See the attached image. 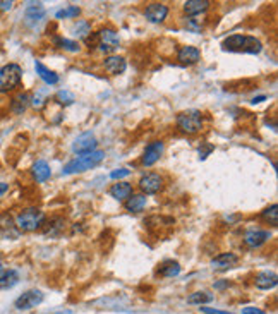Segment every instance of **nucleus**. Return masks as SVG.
<instances>
[{"label": "nucleus", "mask_w": 278, "mask_h": 314, "mask_svg": "<svg viewBox=\"0 0 278 314\" xmlns=\"http://www.w3.org/2000/svg\"><path fill=\"white\" fill-rule=\"evenodd\" d=\"M222 48L225 52H237V53H259L261 52V42L254 37H246V34H232L222 43Z\"/></svg>", "instance_id": "nucleus-1"}, {"label": "nucleus", "mask_w": 278, "mask_h": 314, "mask_svg": "<svg viewBox=\"0 0 278 314\" xmlns=\"http://www.w3.org/2000/svg\"><path fill=\"white\" fill-rule=\"evenodd\" d=\"M105 158V153L100 150H95L93 153L88 155H81L78 158L71 160L69 163L64 167V173H81L86 172V170L96 167L98 163H101V160Z\"/></svg>", "instance_id": "nucleus-2"}, {"label": "nucleus", "mask_w": 278, "mask_h": 314, "mask_svg": "<svg viewBox=\"0 0 278 314\" xmlns=\"http://www.w3.org/2000/svg\"><path fill=\"white\" fill-rule=\"evenodd\" d=\"M45 213L38 208H28L22 210L16 218V225L24 232H33L43 225Z\"/></svg>", "instance_id": "nucleus-3"}, {"label": "nucleus", "mask_w": 278, "mask_h": 314, "mask_svg": "<svg viewBox=\"0 0 278 314\" xmlns=\"http://www.w3.org/2000/svg\"><path fill=\"white\" fill-rule=\"evenodd\" d=\"M22 69L17 64H7L0 69V93H9L21 84Z\"/></svg>", "instance_id": "nucleus-4"}, {"label": "nucleus", "mask_w": 278, "mask_h": 314, "mask_svg": "<svg viewBox=\"0 0 278 314\" xmlns=\"http://www.w3.org/2000/svg\"><path fill=\"white\" fill-rule=\"evenodd\" d=\"M177 127L184 134H196L203 127V114L199 110H186L177 115Z\"/></svg>", "instance_id": "nucleus-5"}, {"label": "nucleus", "mask_w": 278, "mask_h": 314, "mask_svg": "<svg viewBox=\"0 0 278 314\" xmlns=\"http://www.w3.org/2000/svg\"><path fill=\"white\" fill-rule=\"evenodd\" d=\"M96 43H98V48L105 53H110L114 50L119 48V43H120V38H119V33L115 29H110V28H103L96 33Z\"/></svg>", "instance_id": "nucleus-6"}, {"label": "nucleus", "mask_w": 278, "mask_h": 314, "mask_svg": "<svg viewBox=\"0 0 278 314\" xmlns=\"http://www.w3.org/2000/svg\"><path fill=\"white\" fill-rule=\"evenodd\" d=\"M42 302H43V294L40 292V290H28V292H24L21 297H17L16 309H19V311H28V309L37 307L38 304H42Z\"/></svg>", "instance_id": "nucleus-7"}, {"label": "nucleus", "mask_w": 278, "mask_h": 314, "mask_svg": "<svg viewBox=\"0 0 278 314\" xmlns=\"http://www.w3.org/2000/svg\"><path fill=\"white\" fill-rule=\"evenodd\" d=\"M96 148V139L93 136L91 132H84L76 139L74 145H73V151L74 153L81 155H88V153H93Z\"/></svg>", "instance_id": "nucleus-8"}, {"label": "nucleus", "mask_w": 278, "mask_h": 314, "mask_svg": "<svg viewBox=\"0 0 278 314\" xmlns=\"http://www.w3.org/2000/svg\"><path fill=\"white\" fill-rule=\"evenodd\" d=\"M139 187L146 194H156L161 187H163V179L158 173H146L145 177H141L139 181Z\"/></svg>", "instance_id": "nucleus-9"}, {"label": "nucleus", "mask_w": 278, "mask_h": 314, "mask_svg": "<svg viewBox=\"0 0 278 314\" xmlns=\"http://www.w3.org/2000/svg\"><path fill=\"white\" fill-rule=\"evenodd\" d=\"M237 261H239V258H237L235 254L222 253L212 259V268L215 271H227V270H230V268H234Z\"/></svg>", "instance_id": "nucleus-10"}, {"label": "nucleus", "mask_w": 278, "mask_h": 314, "mask_svg": "<svg viewBox=\"0 0 278 314\" xmlns=\"http://www.w3.org/2000/svg\"><path fill=\"white\" fill-rule=\"evenodd\" d=\"M163 155V143L161 141H153L146 146L145 153H143V163L146 167H151L153 163L160 160V156Z\"/></svg>", "instance_id": "nucleus-11"}, {"label": "nucleus", "mask_w": 278, "mask_h": 314, "mask_svg": "<svg viewBox=\"0 0 278 314\" xmlns=\"http://www.w3.org/2000/svg\"><path fill=\"white\" fill-rule=\"evenodd\" d=\"M168 14V7L165 4H160V2H153L146 7L145 11V17L150 22H161L167 17Z\"/></svg>", "instance_id": "nucleus-12"}, {"label": "nucleus", "mask_w": 278, "mask_h": 314, "mask_svg": "<svg viewBox=\"0 0 278 314\" xmlns=\"http://www.w3.org/2000/svg\"><path fill=\"white\" fill-rule=\"evenodd\" d=\"M271 237V234L268 230H249L244 235V244L248 248H259L261 244H264L268 239Z\"/></svg>", "instance_id": "nucleus-13"}, {"label": "nucleus", "mask_w": 278, "mask_h": 314, "mask_svg": "<svg viewBox=\"0 0 278 314\" xmlns=\"http://www.w3.org/2000/svg\"><path fill=\"white\" fill-rule=\"evenodd\" d=\"M199 57H201V52L196 47H191V45H187V47H182L181 50H179V53H177V60L181 62V64H184V65L196 64V62L199 60Z\"/></svg>", "instance_id": "nucleus-14"}, {"label": "nucleus", "mask_w": 278, "mask_h": 314, "mask_svg": "<svg viewBox=\"0 0 278 314\" xmlns=\"http://www.w3.org/2000/svg\"><path fill=\"white\" fill-rule=\"evenodd\" d=\"M103 65H105V71L114 76H119L122 74L125 69H127V64H125V60L122 59V57L119 55H110L109 59H105V62H103Z\"/></svg>", "instance_id": "nucleus-15"}, {"label": "nucleus", "mask_w": 278, "mask_h": 314, "mask_svg": "<svg viewBox=\"0 0 278 314\" xmlns=\"http://www.w3.org/2000/svg\"><path fill=\"white\" fill-rule=\"evenodd\" d=\"M276 282H278L276 273H273V271H261V273H258V275H256V280H254V284H256L258 289H261V290H270V289H273V287H276Z\"/></svg>", "instance_id": "nucleus-16"}, {"label": "nucleus", "mask_w": 278, "mask_h": 314, "mask_svg": "<svg viewBox=\"0 0 278 314\" xmlns=\"http://www.w3.org/2000/svg\"><path fill=\"white\" fill-rule=\"evenodd\" d=\"M109 192L114 199L124 201V199H127V197L132 196V186L129 182H119V184H114Z\"/></svg>", "instance_id": "nucleus-17"}, {"label": "nucleus", "mask_w": 278, "mask_h": 314, "mask_svg": "<svg viewBox=\"0 0 278 314\" xmlns=\"http://www.w3.org/2000/svg\"><path fill=\"white\" fill-rule=\"evenodd\" d=\"M45 16V9L42 7V4H29V7L26 9V14H24V19H26V24L33 26L37 24L43 19Z\"/></svg>", "instance_id": "nucleus-18"}, {"label": "nucleus", "mask_w": 278, "mask_h": 314, "mask_svg": "<svg viewBox=\"0 0 278 314\" xmlns=\"http://www.w3.org/2000/svg\"><path fill=\"white\" fill-rule=\"evenodd\" d=\"M31 172H33V177H34V181H37V182L48 181L50 176H52L50 167H48V163H47V161H43V160L37 161V163L33 165V168H31Z\"/></svg>", "instance_id": "nucleus-19"}, {"label": "nucleus", "mask_w": 278, "mask_h": 314, "mask_svg": "<svg viewBox=\"0 0 278 314\" xmlns=\"http://www.w3.org/2000/svg\"><path fill=\"white\" fill-rule=\"evenodd\" d=\"M145 206H146V196H143V194H132L131 197H127V201H125V210L131 213L143 212Z\"/></svg>", "instance_id": "nucleus-20"}, {"label": "nucleus", "mask_w": 278, "mask_h": 314, "mask_svg": "<svg viewBox=\"0 0 278 314\" xmlns=\"http://www.w3.org/2000/svg\"><path fill=\"white\" fill-rule=\"evenodd\" d=\"M208 7H210L208 0H187V2L184 4V11L189 16L201 14V12H204Z\"/></svg>", "instance_id": "nucleus-21"}, {"label": "nucleus", "mask_w": 278, "mask_h": 314, "mask_svg": "<svg viewBox=\"0 0 278 314\" xmlns=\"http://www.w3.org/2000/svg\"><path fill=\"white\" fill-rule=\"evenodd\" d=\"M29 101H31L29 93H19V95L14 96V100H12V103H11V110L14 112L16 115H21L22 112H26V109H28Z\"/></svg>", "instance_id": "nucleus-22"}, {"label": "nucleus", "mask_w": 278, "mask_h": 314, "mask_svg": "<svg viewBox=\"0 0 278 314\" xmlns=\"http://www.w3.org/2000/svg\"><path fill=\"white\" fill-rule=\"evenodd\" d=\"M34 69H37V74L42 78L47 84H57L59 83V76H57L53 71H50L48 67H45L42 62H34Z\"/></svg>", "instance_id": "nucleus-23"}, {"label": "nucleus", "mask_w": 278, "mask_h": 314, "mask_svg": "<svg viewBox=\"0 0 278 314\" xmlns=\"http://www.w3.org/2000/svg\"><path fill=\"white\" fill-rule=\"evenodd\" d=\"M213 300V295L208 292H194L187 297V302L192 306H203V304H210Z\"/></svg>", "instance_id": "nucleus-24"}, {"label": "nucleus", "mask_w": 278, "mask_h": 314, "mask_svg": "<svg viewBox=\"0 0 278 314\" xmlns=\"http://www.w3.org/2000/svg\"><path fill=\"white\" fill-rule=\"evenodd\" d=\"M160 273L163 276H177L179 273H181V266H179L177 261H165L163 264L160 266Z\"/></svg>", "instance_id": "nucleus-25"}, {"label": "nucleus", "mask_w": 278, "mask_h": 314, "mask_svg": "<svg viewBox=\"0 0 278 314\" xmlns=\"http://www.w3.org/2000/svg\"><path fill=\"white\" fill-rule=\"evenodd\" d=\"M17 284V273L14 270L0 273V289H9V287Z\"/></svg>", "instance_id": "nucleus-26"}, {"label": "nucleus", "mask_w": 278, "mask_h": 314, "mask_svg": "<svg viewBox=\"0 0 278 314\" xmlns=\"http://www.w3.org/2000/svg\"><path fill=\"white\" fill-rule=\"evenodd\" d=\"M278 206L276 204H271L270 208H266L264 210V212L261 213V217L266 220L268 223H270V225H273V227H276L278 225Z\"/></svg>", "instance_id": "nucleus-27"}, {"label": "nucleus", "mask_w": 278, "mask_h": 314, "mask_svg": "<svg viewBox=\"0 0 278 314\" xmlns=\"http://www.w3.org/2000/svg\"><path fill=\"white\" fill-rule=\"evenodd\" d=\"M55 42V45L59 48H64V50L67 52H78L79 50V45L73 42V40H67V38H55L53 40Z\"/></svg>", "instance_id": "nucleus-28"}, {"label": "nucleus", "mask_w": 278, "mask_h": 314, "mask_svg": "<svg viewBox=\"0 0 278 314\" xmlns=\"http://www.w3.org/2000/svg\"><path fill=\"white\" fill-rule=\"evenodd\" d=\"M79 12H81L79 7L69 6V7H65V9H62V11H59L55 16H57V19H71V17H78Z\"/></svg>", "instance_id": "nucleus-29"}, {"label": "nucleus", "mask_w": 278, "mask_h": 314, "mask_svg": "<svg viewBox=\"0 0 278 314\" xmlns=\"http://www.w3.org/2000/svg\"><path fill=\"white\" fill-rule=\"evenodd\" d=\"M55 100L59 101L60 105H71V103L74 101V95L73 93H69V91H65V89H62V91L57 93Z\"/></svg>", "instance_id": "nucleus-30"}, {"label": "nucleus", "mask_w": 278, "mask_h": 314, "mask_svg": "<svg viewBox=\"0 0 278 314\" xmlns=\"http://www.w3.org/2000/svg\"><path fill=\"white\" fill-rule=\"evenodd\" d=\"M129 173H131V170H127V168H117V170H114V172L110 173V177H112V179H122V177H127Z\"/></svg>", "instance_id": "nucleus-31"}, {"label": "nucleus", "mask_w": 278, "mask_h": 314, "mask_svg": "<svg viewBox=\"0 0 278 314\" xmlns=\"http://www.w3.org/2000/svg\"><path fill=\"white\" fill-rule=\"evenodd\" d=\"M201 312L204 314H234V312H228V311H220V309H213V307H203L201 306Z\"/></svg>", "instance_id": "nucleus-32"}, {"label": "nucleus", "mask_w": 278, "mask_h": 314, "mask_svg": "<svg viewBox=\"0 0 278 314\" xmlns=\"http://www.w3.org/2000/svg\"><path fill=\"white\" fill-rule=\"evenodd\" d=\"M242 314H266V312L258 307H246L244 311H242Z\"/></svg>", "instance_id": "nucleus-33"}, {"label": "nucleus", "mask_w": 278, "mask_h": 314, "mask_svg": "<svg viewBox=\"0 0 278 314\" xmlns=\"http://www.w3.org/2000/svg\"><path fill=\"white\" fill-rule=\"evenodd\" d=\"M12 6H14V4H12L11 0H7V2H0V11H11Z\"/></svg>", "instance_id": "nucleus-34"}, {"label": "nucleus", "mask_w": 278, "mask_h": 314, "mask_svg": "<svg viewBox=\"0 0 278 314\" xmlns=\"http://www.w3.org/2000/svg\"><path fill=\"white\" fill-rule=\"evenodd\" d=\"M7 189H9V186H7V184L0 182V196H2L4 192H7Z\"/></svg>", "instance_id": "nucleus-35"}, {"label": "nucleus", "mask_w": 278, "mask_h": 314, "mask_svg": "<svg viewBox=\"0 0 278 314\" xmlns=\"http://www.w3.org/2000/svg\"><path fill=\"white\" fill-rule=\"evenodd\" d=\"M0 266H2V259H0Z\"/></svg>", "instance_id": "nucleus-36"}]
</instances>
